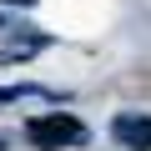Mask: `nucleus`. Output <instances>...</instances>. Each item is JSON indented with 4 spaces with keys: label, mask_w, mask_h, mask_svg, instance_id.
<instances>
[{
    "label": "nucleus",
    "mask_w": 151,
    "mask_h": 151,
    "mask_svg": "<svg viewBox=\"0 0 151 151\" xmlns=\"http://www.w3.org/2000/svg\"><path fill=\"white\" fill-rule=\"evenodd\" d=\"M25 141H30L35 151L81 146V141H86V126L76 121L70 111H45V116H30V121H25Z\"/></svg>",
    "instance_id": "1"
},
{
    "label": "nucleus",
    "mask_w": 151,
    "mask_h": 151,
    "mask_svg": "<svg viewBox=\"0 0 151 151\" xmlns=\"http://www.w3.org/2000/svg\"><path fill=\"white\" fill-rule=\"evenodd\" d=\"M111 136H116V146H126V151H151V116H141V111H116V116H111Z\"/></svg>",
    "instance_id": "2"
},
{
    "label": "nucleus",
    "mask_w": 151,
    "mask_h": 151,
    "mask_svg": "<svg viewBox=\"0 0 151 151\" xmlns=\"http://www.w3.org/2000/svg\"><path fill=\"white\" fill-rule=\"evenodd\" d=\"M0 101H20V91H15V86H5V91H0Z\"/></svg>",
    "instance_id": "3"
}]
</instances>
